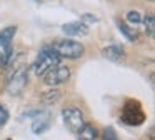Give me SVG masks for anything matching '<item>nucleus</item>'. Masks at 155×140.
<instances>
[{
  "instance_id": "f257e3e1",
  "label": "nucleus",
  "mask_w": 155,
  "mask_h": 140,
  "mask_svg": "<svg viewBox=\"0 0 155 140\" xmlns=\"http://www.w3.org/2000/svg\"><path fill=\"white\" fill-rule=\"evenodd\" d=\"M60 58L62 57L55 52L52 45L44 47V48L38 52V57H37V60H35V63H34V73L37 77H44L50 68H54L55 65L60 63Z\"/></svg>"
},
{
  "instance_id": "f03ea898",
  "label": "nucleus",
  "mask_w": 155,
  "mask_h": 140,
  "mask_svg": "<svg viewBox=\"0 0 155 140\" xmlns=\"http://www.w3.org/2000/svg\"><path fill=\"white\" fill-rule=\"evenodd\" d=\"M122 122L125 125H132V127H138L145 122L147 115L142 110V105L137 102V100H127L122 108V115H120Z\"/></svg>"
},
{
  "instance_id": "7ed1b4c3",
  "label": "nucleus",
  "mask_w": 155,
  "mask_h": 140,
  "mask_svg": "<svg viewBox=\"0 0 155 140\" xmlns=\"http://www.w3.org/2000/svg\"><path fill=\"white\" fill-rule=\"evenodd\" d=\"M52 47H54L55 52L60 57H64V58L75 60V58H80V57L84 55V45H82L80 42H75V40H68V38L57 40Z\"/></svg>"
},
{
  "instance_id": "20e7f679",
  "label": "nucleus",
  "mask_w": 155,
  "mask_h": 140,
  "mask_svg": "<svg viewBox=\"0 0 155 140\" xmlns=\"http://www.w3.org/2000/svg\"><path fill=\"white\" fill-rule=\"evenodd\" d=\"M27 83H28L27 67H18V68L14 70L12 77L8 78V82H7V93H8V95H12V97L20 95V93L25 90Z\"/></svg>"
},
{
  "instance_id": "39448f33",
  "label": "nucleus",
  "mask_w": 155,
  "mask_h": 140,
  "mask_svg": "<svg viewBox=\"0 0 155 140\" xmlns=\"http://www.w3.org/2000/svg\"><path fill=\"white\" fill-rule=\"evenodd\" d=\"M62 117H64V123L72 133H78V130L84 127L85 120H84V113H82L80 108L77 107H67L62 112Z\"/></svg>"
},
{
  "instance_id": "423d86ee",
  "label": "nucleus",
  "mask_w": 155,
  "mask_h": 140,
  "mask_svg": "<svg viewBox=\"0 0 155 140\" xmlns=\"http://www.w3.org/2000/svg\"><path fill=\"white\" fill-rule=\"evenodd\" d=\"M68 77H70V68L67 65H55L54 68H50L47 73L44 75V80L47 85H60V83L67 82Z\"/></svg>"
},
{
  "instance_id": "0eeeda50",
  "label": "nucleus",
  "mask_w": 155,
  "mask_h": 140,
  "mask_svg": "<svg viewBox=\"0 0 155 140\" xmlns=\"http://www.w3.org/2000/svg\"><path fill=\"white\" fill-rule=\"evenodd\" d=\"M62 32L68 37H85L88 33V25L84 22H68L62 25Z\"/></svg>"
},
{
  "instance_id": "6e6552de",
  "label": "nucleus",
  "mask_w": 155,
  "mask_h": 140,
  "mask_svg": "<svg viewBox=\"0 0 155 140\" xmlns=\"http://www.w3.org/2000/svg\"><path fill=\"white\" fill-rule=\"evenodd\" d=\"M102 55L110 62H120V60L125 58L127 53H125V48L122 45H108L102 50Z\"/></svg>"
},
{
  "instance_id": "1a4fd4ad",
  "label": "nucleus",
  "mask_w": 155,
  "mask_h": 140,
  "mask_svg": "<svg viewBox=\"0 0 155 140\" xmlns=\"http://www.w3.org/2000/svg\"><path fill=\"white\" fill-rule=\"evenodd\" d=\"M48 127H50V117H48V113L42 112L38 117H35L34 122H32V132L37 133V135H40V133H44L45 130H48Z\"/></svg>"
},
{
  "instance_id": "9d476101",
  "label": "nucleus",
  "mask_w": 155,
  "mask_h": 140,
  "mask_svg": "<svg viewBox=\"0 0 155 140\" xmlns=\"http://www.w3.org/2000/svg\"><path fill=\"white\" fill-rule=\"evenodd\" d=\"M77 135L80 140H97L98 130H97V127L92 125V123H84V127L78 130Z\"/></svg>"
},
{
  "instance_id": "9b49d317",
  "label": "nucleus",
  "mask_w": 155,
  "mask_h": 140,
  "mask_svg": "<svg viewBox=\"0 0 155 140\" xmlns=\"http://www.w3.org/2000/svg\"><path fill=\"white\" fill-rule=\"evenodd\" d=\"M117 27H118V30H120V33L125 37L127 40H130V42H137L138 40V32L135 28H132L128 23H125V22H120L118 20L117 22Z\"/></svg>"
},
{
  "instance_id": "f8f14e48",
  "label": "nucleus",
  "mask_w": 155,
  "mask_h": 140,
  "mask_svg": "<svg viewBox=\"0 0 155 140\" xmlns=\"http://www.w3.org/2000/svg\"><path fill=\"white\" fill-rule=\"evenodd\" d=\"M15 33H17V27L15 25L0 30V45L2 47H12V40H14Z\"/></svg>"
},
{
  "instance_id": "ddd939ff",
  "label": "nucleus",
  "mask_w": 155,
  "mask_h": 140,
  "mask_svg": "<svg viewBox=\"0 0 155 140\" xmlns=\"http://www.w3.org/2000/svg\"><path fill=\"white\" fill-rule=\"evenodd\" d=\"M62 92L57 88H52V90H47V92L42 93V102L45 103V105H52V103H55L58 98H60Z\"/></svg>"
},
{
  "instance_id": "4468645a",
  "label": "nucleus",
  "mask_w": 155,
  "mask_h": 140,
  "mask_svg": "<svg viewBox=\"0 0 155 140\" xmlns=\"http://www.w3.org/2000/svg\"><path fill=\"white\" fill-rule=\"evenodd\" d=\"M142 22L145 23V32L148 37H153L155 33V15L153 13H147V15L142 18Z\"/></svg>"
},
{
  "instance_id": "2eb2a0df",
  "label": "nucleus",
  "mask_w": 155,
  "mask_h": 140,
  "mask_svg": "<svg viewBox=\"0 0 155 140\" xmlns=\"http://www.w3.org/2000/svg\"><path fill=\"white\" fill-rule=\"evenodd\" d=\"M12 58V47H2L0 45V68L5 67Z\"/></svg>"
},
{
  "instance_id": "dca6fc26",
  "label": "nucleus",
  "mask_w": 155,
  "mask_h": 140,
  "mask_svg": "<svg viewBox=\"0 0 155 140\" xmlns=\"http://www.w3.org/2000/svg\"><path fill=\"white\" fill-rule=\"evenodd\" d=\"M125 18H127V22L130 23V25H138V23L142 22V18H143V17H142L137 10H128L127 15H125Z\"/></svg>"
},
{
  "instance_id": "f3484780",
  "label": "nucleus",
  "mask_w": 155,
  "mask_h": 140,
  "mask_svg": "<svg viewBox=\"0 0 155 140\" xmlns=\"http://www.w3.org/2000/svg\"><path fill=\"white\" fill-rule=\"evenodd\" d=\"M104 140H118L117 132H115L112 127H107V128L104 130Z\"/></svg>"
},
{
  "instance_id": "a211bd4d",
  "label": "nucleus",
  "mask_w": 155,
  "mask_h": 140,
  "mask_svg": "<svg viewBox=\"0 0 155 140\" xmlns=\"http://www.w3.org/2000/svg\"><path fill=\"white\" fill-rule=\"evenodd\" d=\"M8 117H10L8 115V110L4 105H0V127H4L8 122Z\"/></svg>"
},
{
  "instance_id": "6ab92c4d",
  "label": "nucleus",
  "mask_w": 155,
  "mask_h": 140,
  "mask_svg": "<svg viewBox=\"0 0 155 140\" xmlns=\"http://www.w3.org/2000/svg\"><path fill=\"white\" fill-rule=\"evenodd\" d=\"M42 113V110H25L24 113L20 115V118H35Z\"/></svg>"
},
{
  "instance_id": "aec40b11",
  "label": "nucleus",
  "mask_w": 155,
  "mask_h": 140,
  "mask_svg": "<svg viewBox=\"0 0 155 140\" xmlns=\"http://www.w3.org/2000/svg\"><path fill=\"white\" fill-rule=\"evenodd\" d=\"M97 17H94L92 15V13H84V15H82V22H88V23H92V22H97Z\"/></svg>"
},
{
  "instance_id": "412c9836",
  "label": "nucleus",
  "mask_w": 155,
  "mask_h": 140,
  "mask_svg": "<svg viewBox=\"0 0 155 140\" xmlns=\"http://www.w3.org/2000/svg\"><path fill=\"white\" fill-rule=\"evenodd\" d=\"M148 2H155V0H148Z\"/></svg>"
}]
</instances>
